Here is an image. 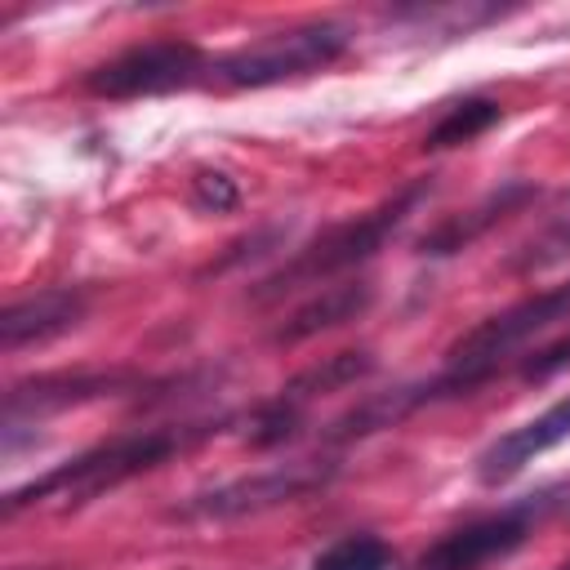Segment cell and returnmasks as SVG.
<instances>
[{"instance_id": "obj_1", "label": "cell", "mask_w": 570, "mask_h": 570, "mask_svg": "<svg viewBox=\"0 0 570 570\" xmlns=\"http://www.w3.org/2000/svg\"><path fill=\"white\" fill-rule=\"evenodd\" d=\"M209 428L205 423H191V428H147V432H125L116 441H102L85 454H76L71 463L18 485L4 494V517L22 512L27 503H45V499H71V503H85L102 490H116L125 485L129 476H142L151 468H160L165 459H174L178 450H187L191 441H200Z\"/></svg>"}, {"instance_id": "obj_2", "label": "cell", "mask_w": 570, "mask_h": 570, "mask_svg": "<svg viewBox=\"0 0 570 570\" xmlns=\"http://www.w3.org/2000/svg\"><path fill=\"white\" fill-rule=\"evenodd\" d=\"M423 196H428V183H410V187H401L392 200H383L379 209L356 214V218H347V223L321 232V236L307 240L285 267H276L249 298H254V303H272V298H281V294H294V289H303V285H321V281H330V276H338V272H347V267L374 258V254L387 245V236L410 218V209H414Z\"/></svg>"}, {"instance_id": "obj_3", "label": "cell", "mask_w": 570, "mask_h": 570, "mask_svg": "<svg viewBox=\"0 0 570 570\" xmlns=\"http://www.w3.org/2000/svg\"><path fill=\"white\" fill-rule=\"evenodd\" d=\"M570 316V281L566 285H552L543 294H530L494 316H485L481 325H472L450 352H445V370L423 383V396L428 401H441V396H459V392H472L481 387L525 338H534L539 330H548L552 321Z\"/></svg>"}, {"instance_id": "obj_4", "label": "cell", "mask_w": 570, "mask_h": 570, "mask_svg": "<svg viewBox=\"0 0 570 570\" xmlns=\"http://www.w3.org/2000/svg\"><path fill=\"white\" fill-rule=\"evenodd\" d=\"M343 49H347L343 22H303V27L272 31L254 45L232 49L214 71H218V80H227L236 89H267V85H285V80L325 71L330 62L343 58Z\"/></svg>"}, {"instance_id": "obj_5", "label": "cell", "mask_w": 570, "mask_h": 570, "mask_svg": "<svg viewBox=\"0 0 570 570\" xmlns=\"http://www.w3.org/2000/svg\"><path fill=\"white\" fill-rule=\"evenodd\" d=\"M330 476H334V463L294 459V463L263 468V472L223 481V485H214V490H200V494L174 503V508H169V521H240V517H254V512L294 503V499L321 490Z\"/></svg>"}, {"instance_id": "obj_6", "label": "cell", "mask_w": 570, "mask_h": 570, "mask_svg": "<svg viewBox=\"0 0 570 570\" xmlns=\"http://www.w3.org/2000/svg\"><path fill=\"white\" fill-rule=\"evenodd\" d=\"M205 71V58L187 40H151L134 45L107 62H98L85 76V89L98 98H151V94H174L187 89Z\"/></svg>"}, {"instance_id": "obj_7", "label": "cell", "mask_w": 570, "mask_h": 570, "mask_svg": "<svg viewBox=\"0 0 570 570\" xmlns=\"http://www.w3.org/2000/svg\"><path fill=\"white\" fill-rule=\"evenodd\" d=\"M534 517H539L534 503H517V508H508L499 517H481V521H472L463 530H450L445 539H436L414 561V570H481V566L517 552L525 543Z\"/></svg>"}, {"instance_id": "obj_8", "label": "cell", "mask_w": 570, "mask_h": 570, "mask_svg": "<svg viewBox=\"0 0 570 570\" xmlns=\"http://www.w3.org/2000/svg\"><path fill=\"white\" fill-rule=\"evenodd\" d=\"M138 379L125 370H94V374H45L31 383H13L4 392V436L18 432L22 423H36L49 410H67L80 401H102V396H120L134 392Z\"/></svg>"}, {"instance_id": "obj_9", "label": "cell", "mask_w": 570, "mask_h": 570, "mask_svg": "<svg viewBox=\"0 0 570 570\" xmlns=\"http://www.w3.org/2000/svg\"><path fill=\"white\" fill-rule=\"evenodd\" d=\"M570 441V396H561L557 405H548L543 414L525 419L521 428L494 436L481 454H476V481L481 485H503L517 472H525L539 454H548L552 445Z\"/></svg>"}, {"instance_id": "obj_10", "label": "cell", "mask_w": 570, "mask_h": 570, "mask_svg": "<svg viewBox=\"0 0 570 570\" xmlns=\"http://www.w3.org/2000/svg\"><path fill=\"white\" fill-rule=\"evenodd\" d=\"M89 312V294L85 289H71V285H58V289H36L18 303L4 307L0 316V343L4 352H18L27 343H45V338H58L67 330H76Z\"/></svg>"}, {"instance_id": "obj_11", "label": "cell", "mask_w": 570, "mask_h": 570, "mask_svg": "<svg viewBox=\"0 0 570 570\" xmlns=\"http://www.w3.org/2000/svg\"><path fill=\"white\" fill-rule=\"evenodd\" d=\"M370 303H374V285H365V281L325 285L321 294H312L303 307H294V312L272 330V343H303V338H316V334H325V330H338V325L356 321Z\"/></svg>"}, {"instance_id": "obj_12", "label": "cell", "mask_w": 570, "mask_h": 570, "mask_svg": "<svg viewBox=\"0 0 570 570\" xmlns=\"http://www.w3.org/2000/svg\"><path fill=\"white\" fill-rule=\"evenodd\" d=\"M370 370H374V356H370V352H334V356L307 365L303 374H294V379L276 392V401L289 405V410H307L316 396H330V392H338V387H352V383H361Z\"/></svg>"}, {"instance_id": "obj_13", "label": "cell", "mask_w": 570, "mask_h": 570, "mask_svg": "<svg viewBox=\"0 0 570 570\" xmlns=\"http://www.w3.org/2000/svg\"><path fill=\"white\" fill-rule=\"evenodd\" d=\"M499 120V102H490V98H468V102H454L432 129H428V138H423V147L428 151H445V147H459V142H472V138H481L490 125Z\"/></svg>"}, {"instance_id": "obj_14", "label": "cell", "mask_w": 570, "mask_h": 570, "mask_svg": "<svg viewBox=\"0 0 570 570\" xmlns=\"http://www.w3.org/2000/svg\"><path fill=\"white\" fill-rule=\"evenodd\" d=\"M521 196H525V187H512V191L494 196L490 205L472 209V218H450V223H441L432 236H423V254H454V249H463L481 227L494 223V214H503V209H508L512 200H521Z\"/></svg>"}, {"instance_id": "obj_15", "label": "cell", "mask_w": 570, "mask_h": 570, "mask_svg": "<svg viewBox=\"0 0 570 570\" xmlns=\"http://www.w3.org/2000/svg\"><path fill=\"white\" fill-rule=\"evenodd\" d=\"M312 570H392V548L379 534H347L330 543Z\"/></svg>"}, {"instance_id": "obj_16", "label": "cell", "mask_w": 570, "mask_h": 570, "mask_svg": "<svg viewBox=\"0 0 570 570\" xmlns=\"http://www.w3.org/2000/svg\"><path fill=\"white\" fill-rule=\"evenodd\" d=\"M191 200H196L200 209H209V214H223V209H232V205L240 200V191H236V183H232L227 174L200 169V174L191 178Z\"/></svg>"}, {"instance_id": "obj_17", "label": "cell", "mask_w": 570, "mask_h": 570, "mask_svg": "<svg viewBox=\"0 0 570 570\" xmlns=\"http://www.w3.org/2000/svg\"><path fill=\"white\" fill-rule=\"evenodd\" d=\"M561 370H570V334L566 338H557V343H548L543 352H534L525 365H521V379H552V374H561Z\"/></svg>"}]
</instances>
